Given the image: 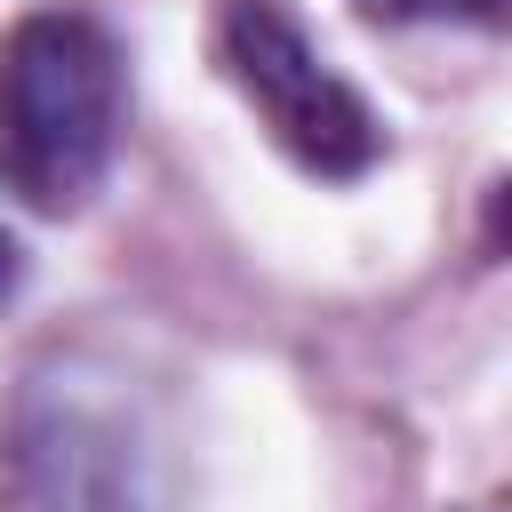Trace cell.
<instances>
[{
  "mask_svg": "<svg viewBox=\"0 0 512 512\" xmlns=\"http://www.w3.org/2000/svg\"><path fill=\"white\" fill-rule=\"evenodd\" d=\"M128 128V56L88 8H32L0 32V192L80 216Z\"/></svg>",
  "mask_w": 512,
  "mask_h": 512,
  "instance_id": "cell-2",
  "label": "cell"
},
{
  "mask_svg": "<svg viewBox=\"0 0 512 512\" xmlns=\"http://www.w3.org/2000/svg\"><path fill=\"white\" fill-rule=\"evenodd\" d=\"M0 512H184L176 448L96 352H48L0 408Z\"/></svg>",
  "mask_w": 512,
  "mask_h": 512,
  "instance_id": "cell-1",
  "label": "cell"
},
{
  "mask_svg": "<svg viewBox=\"0 0 512 512\" xmlns=\"http://www.w3.org/2000/svg\"><path fill=\"white\" fill-rule=\"evenodd\" d=\"M216 64L256 112V128L312 176V184H360L384 160V112L320 56L304 16L288 0H224L216 8Z\"/></svg>",
  "mask_w": 512,
  "mask_h": 512,
  "instance_id": "cell-3",
  "label": "cell"
},
{
  "mask_svg": "<svg viewBox=\"0 0 512 512\" xmlns=\"http://www.w3.org/2000/svg\"><path fill=\"white\" fill-rule=\"evenodd\" d=\"M368 24H472V32H496L512 0H352Z\"/></svg>",
  "mask_w": 512,
  "mask_h": 512,
  "instance_id": "cell-4",
  "label": "cell"
},
{
  "mask_svg": "<svg viewBox=\"0 0 512 512\" xmlns=\"http://www.w3.org/2000/svg\"><path fill=\"white\" fill-rule=\"evenodd\" d=\"M16 280H24V240H16L8 224H0V304L16 296Z\"/></svg>",
  "mask_w": 512,
  "mask_h": 512,
  "instance_id": "cell-5",
  "label": "cell"
}]
</instances>
